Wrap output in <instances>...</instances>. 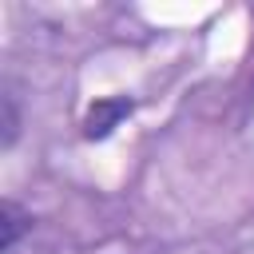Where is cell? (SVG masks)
Wrapping results in <instances>:
<instances>
[{"mask_svg": "<svg viewBox=\"0 0 254 254\" xmlns=\"http://www.w3.org/2000/svg\"><path fill=\"white\" fill-rule=\"evenodd\" d=\"M0 230H4V234H0V250H4V254H12V250H16V242H20V234H24V230H32V218H28L16 202H4V206H0Z\"/></svg>", "mask_w": 254, "mask_h": 254, "instance_id": "2", "label": "cell"}, {"mask_svg": "<svg viewBox=\"0 0 254 254\" xmlns=\"http://www.w3.org/2000/svg\"><path fill=\"white\" fill-rule=\"evenodd\" d=\"M127 115H131V99H127V95L95 99V103H91V111L83 115V135H87V139H103V135H111Z\"/></svg>", "mask_w": 254, "mask_h": 254, "instance_id": "1", "label": "cell"}]
</instances>
